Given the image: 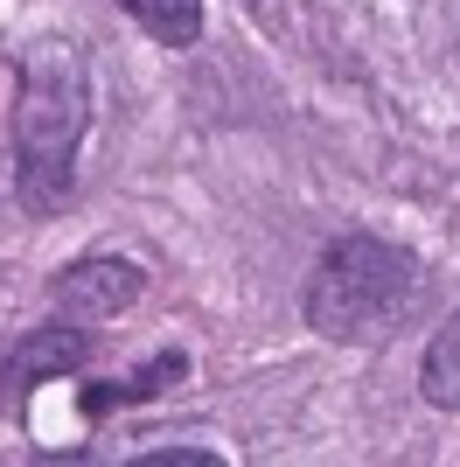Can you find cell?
Instances as JSON below:
<instances>
[{"mask_svg":"<svg viewBox=\"0 0 460 467\" xmlns=\"http://www.w3.org/2000/svg\"><path fill=\"white\" fill-rule=\"evenodd\" d=\"M15 195L28 216H57L77 189V147L91 126V78L77 42L42 36L15 57Z\"/></svg>","mask_w":460,"mask_h":467,"instance_id":"cell-1","label":"cell"},{"mask_svg":"<svg viewBox=\"0 0 460 467\" xmlns=\"http://www.w3.org/2000/svg\"><path fill=\"white\" fill-rule=\"evenodd\" d=\"M425 307V265L419 252H404L377 231H342L314 258L307 273V328L321 342H342V349H370V342H391V335Z\"/></svg>","mask_w":460,"mask_h":467,"instance_id":"cell-2","label":"cell"},{"mask_svg":"<svg viewBox=\"0 0 460 467\" xmlns=\"http://www.w3.org/2000/svg\"><path fill=\"white\" fill-rule=\"evenodd\" d=\"M140 286H147V273H140L133 258H77V265H63V273L49 279V307H57L63 321L98 328V321H112V314L133 307Z\"/></svg>","mask_w":460,"mask_h":467,"instance_id":"cell-3","label":"cell"},{"mask_svg":"<svg viewBox=\"0 0 460 467\" xmlns=\"http://www.w3.org/2000/svg\"><path fill=\"white\" fill-rule=\"evenodd\" d=\"M98 349V328H84V321H42V328H28L15 342V349L0 356V398H21V390H36L42 377H63L77 370V363H91Z\"/></svg>","mask_w":460,"mask_h":467,"instance_id":"cell-4","label":"cell"},{"mask_svg":"<svg viewBox=\"0 0 460 467\" xmlns=\"http://www.w3.org/2000/svg\"><path fill=\"white\" fill-rule=\"evenodd\" d=\"M419 390H425V405H433V411H460V307L446 314V328L425 342Z\"/></svg>","mask_w":460,"mask_h":467,"instance_id":"cell-5","label":"cell"},{"mask_svg":"<svg viewBox=\"0 0 460 467\" xmlns=\"http://www.w3.org/2000/svg\"><path fill=\"white\" fill-rule=\"evenodd\" d=\"M119 7H126L153 42H168V49H195V42H203V0H119Z\"/></svg>","mask_w":460,"mask_h":467,"instance_id":"cell-6","label":"cell"},{"mask_svg":"<svg viewBox=\"0 0 460 467\" xmlns=\"http://www.w3.org/2000/svg\"><path fill=\"white\" fill-rule=\"evenodd\" d=\"M189 370V356L182 349H161L147 370H133L126 384H105V390H84V411H112V405H133V398H153V390H168L174 377Z\"/></svg>","mask_w":460,"mask_h":467,"instance_id":"cell-7","label":"cell"},{"mask_svg":"<svg viewBox=\"0 0 460 467\" xmlns=\"http://www.w3.org/2000/svg\"><path fill=\"white\" fill-rule=\"evenodd\" d=\"M133 467H216V453L210 447H153V453H140Z\"/></svg>","mask_w":460,"mask_h":467,"instance_id":"cell-8","label":"cell"}]
</instances>
